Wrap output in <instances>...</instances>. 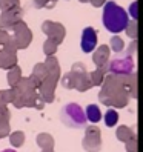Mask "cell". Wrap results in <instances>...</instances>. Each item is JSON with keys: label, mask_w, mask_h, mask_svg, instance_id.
Returning a JSON list of instances; mask_svg holds the SVG:
<instances>
[{"label": "cell", "mask_w": 143, "mask_h": 152, "mask_svg": "<svg viewBox=\"0 0 143 152\" xmlns=\"http://www.w3.org/2000/svg\"><path fill=\"white\" fill-rule=\"evenodd\" d=\"M136 52H137V40H132V42L129 43V46H128V56L132 57Z\"/></svg>", "instance_id": "cell-34"}, {"label": "cell", "mask_w": 143, "mask_h": 152, "mask_svg": "<svg viewBox=\"0 0 143 152\" xmlns=\"http://www.w3.org/2000/svg\"><path fill=\"white\" fill-rule=\"evenodd\" d=\"M17 66V49L14 46H0V69L10 71Z\"/></svg>", "instance_id": "cell-11"}, {"label": "cell", "mask_w": 143, "mask_h": 152, "mask_svg": "<svg viewBox=\"0 0 143 152\" xmlns=\"http://www.w3.org/2000/svg\"><path fill=\"white\" fill-rule=\"evenodd\" d=\"M62 85H63L65 89H74V78L71 72H66L63 77H62Z\"/></svg>", "instance_id": "cell-32"}, {"label": "cell", "mask_w": 143, "mask_h": 152, "mask_svg": "<svg viewBox=\"0 0 143 152\" xmlns=\"http://www.w3.org/2000/svg\"><path fill=\"white\" fill-rule=\"evenodd\" d=\"M71 74H73V78H74V89H77L78 92H86L89 91L92 86H91V82H89V72L86 71V66L83 63H74L71 66Z\"/></svg>", "instance_id": "cell-4"}, {"label": "cell", "mask_w": 143, "mask_h": 152, "mask_svg": "<svg viewBox=\"0 0 143 152\" xmlns=\"http://www.w3.org/2000/svg\"><path fill=\"white\" fill-rule=\"evenodd\" d=\"M115 137H117L119 141H123V143H126L132 138H136V134H134V131L128 126H119L117 131H115Z\"/></svg>", "instance_id": "cell-21"}, {"label": "cell", "mask_w": 143, "mask_h": 152, "mask_svg": "<svg viewBox=\"0 0 143 152\" xmlns=\"http://www.w3.org/2000/svg\"><path fill=\"white\" fill-rule=\"evenodd\" d=\"M125 149H126V152H137V138H132L129 141L125 143Z\"/></svg>", "instance_id": "cell-33"}, {"label": "cell", "mask_w": 143, "mask_h": 152, "mask_svg": "<svg viewBox=\"0 0 143 152\" xmlns=\"http://www.w3.org/2000/svg\"><path fill=\"white\" fill-rule=\"evenodd\" d=\"M125 31H126V35L129 39L136 40L137 39V34H139V25H137V20H131L128 22L126 28H125Z\"/></svg>", "instance_id": "cell-27"}, {"label": "cell", "mask_w": 143, "mask_h": 152, "mask_svg": "<svg viewBox=\"0 0 143 152\" xmlns=\"http://www.w3.org/2000/svg\"><path fill=\"white\" fill-rule=\"evenodd\" d=\"M60 120L62 123L68 128L73 129H82L86 128V115L85 111L82 109V106L77 103H68L62 108L60 112Z\"/></svg>", "instance_id": "cell-2"}, {"label": "cell", "mask_w": 143, "mask_h": 152, "mask_svg": "<svg viewBox=\"0 0 143 152\" xmlns=\"http://www.w3.org/2000/svg\"><path fill=\"white\" fill-rule=\"evenodd\" d=\"M82 146L86 152H100L102 149V134L100 129L91 124L85 128V137L82 141Z\"/></svg>", "instance_id": "cell-5"}, {"label": "cell", "mask_w": 143, "mask_h": 152, "mask_svg": "<svg viewBox=\"0 0 143 152\" xmlns=\"http://www.w3.org/2000/svg\"><path fill=\"white\" fill-rule=\"evenodd\" d=\"M22 69L20 66L17 65L14 68H11L10 71H8V74H6V80H8V85H10V88H14L17 86V83L20 82V78H22Z\"/></svg>", "instance_id": "cell-20"}, {"label": "cell", "mask_w": 143, "mask_h": 152, "mask_svg": "<svg viewBox=\"0 0 143 152\" xmlns=\"http://www.w3.org/2000/svg\"><path fill=\"white\" fill-rule=\"evenodd\" d=\"M23 14L25 11L22 6L12 8V10H8V11H2V14H0V29L10 32L14 28V25L23 19Z\"/></svg>", "instance_id": "cell-7"}, {"label": "cell", "mask_w": 143, "mask_h": 152, "mask_svg": "<svg viewBox=\"0 0 143 152\" xmlns=\"http://www.w3.org/2000/svg\"><path fill=\"white\" fill-rule=\"evenodd\" d=\"M32 2H34V8H37V10H42V8L52 10L59 0H32Z\"/></svg>", "instance_id": "cell-29"}, {"label": "cell", "mask_w": 143, "mask_h": 152, "mask_svg": "<svg viewBox=\"0 0 143 152\" xmlns=\"http://www.w3.org/2000/svg\"><path fill=\"white\" fill-rule=\"evenodd\" d=\"M108 74V65L103 68H97L95 71L89 72V82H91V86H102L105 75Z\"/></svg>", "instance_id": "cell-16"}, {"label": "cell", "mask_w": 143, "mask_h": 152, "mask_svg": "<svg viewBox=\"0 0 143 152\" xmlns=\"http://www.w3.org/2000/svg\"><path fill=\"white\" fill-rule=\"evenodd\" d=\"M89 3H91L94 8H102L106 2H108V0H88Z\"/></svg>", "instance_id": "cell-36"}, {"label": "cell", "mask_w": 143, "mask_h": 152, "mask_svg": "<svg viewBox=\"0 0 143 152\" xmlns=\"http://www.w3.org/2000/svg\"><path fill=\"white\" fill-rule=\"evenodd\" d=\"M10 143L12 148H20L25 143V132L23 131H15L12 134H10Z\"/></svg>", "instance_id": "cell-23"}, {"label": "cell", "mask_w": 143, "mask_h": 152, "mask_svg": "<svg viewBox=\"0 0 143 152\" xmlns=\"http://www.w3.org/2000/svg\"><path fill=\"white\" fill-rule=\"evenodd\" d=\"M85 115H86V120L91 123H99L102 120V111L97 104H89L85 111Z\"/></svg>", "instance_id": "cell-19"}, {"label": "cell", "mask_w": 143, "mask_h": 152, "mask_svg": "<svg viewBox=\"0 0 143 152\" xmlns=\"http://www.w3.org/2000/svg\"><path fill=\"white\" fill-rule=\"evenodd\" d=\"M78 2H82V3H86V2H88V0H78Z\"/></svg>", "instance_id": "cell-39"}, {"label": "cell", "mask_w": 143, "mask_h": 152, "mask_svg": "<svg viewBox=\"0 0 143 152\" xmlns=\"http://www.w3.org/2000/svg\"><path fill=\"white\" fill-rule=\"evenodd\" d=\"M134 60L132 57H117L111 61H108V74L114 75H129L134 72Z\"/></svg>", "instance_id": "cell-6"}, {"label": "cell", "mask_w": 143, "mask_h": 152, "mask_svg": "<svg viewBox=\"0 0 143 152\" xmlns=\"http://www.w3.org/2000/svg\"><path fill=\"white\" fill-rule=\"evenodd\" d=\"M99 100L102 104L105 106H109L112 109H120V108H125V106H128L129 103V95L128 92L125 91V89H120V91L114 92L111 95H103V94H99Z\"/></svg>", "instance_id": "cell-8"}, {"label": "cell", "mask_w": 143, "mask_h": 152, "mask_svg": "<svg viewBox=\"0 0 143 152\" xmlns=\"http://www.w3.org/2000/svg\"><path fill=\"white\" fill-rule=\"evenodd\" d=\"M10 132H11V124H10V120L0 115V138L8 137V135H10Z\"/></svg>", "instance_id": "cell-28"}, {"label": "cell", "mask_w": 143, "mask_h": 152, "mask_svg": "<svg viewBox=\"0 0 143 152\" xmlns=\"http://www.w3.org/2000/svg\"><path fill=\"white\" fill-rule=\"evenodd\" d=\"M103 118H105V124H106V126H108V128H114L115 124L119 123V112L111 108V109L106 111Z\"/></svg>", "instance_id": "cell-22"}, {"label": "cell", "mask_w": 143, "mask_h": 152, "mask_svg": "<svg viewBox=\"0 0 143 152\" xmlns=\"http://www.w3.org/2000/svg\"><path fill=\"white\" fill-rule=\"evenodd\" d=\"M35 141H37L40 149H54V138L48 132H40L37 138H35Z\"/></svg>", "instance_id": "cell-18"}, {"label": "cell", "mask_w": 143, "mask_h": 152, "mask_svg": "<svg viewBox=\"0 0 143 152\" xmlns=\"http://www.w3.org/2000/svg\"><path fill=\"white\" fill-rule=\"evenodd\" d=\"M45 68L48 71V77L54 78V80H60V75H62V71H60V65H59V60L57 57L51 56V57H46L45 60Z\"/></svg>", "instance_id": "cell-15"}, {"label": "cell", "mask_w": 143, "mask_h": 152, "mask_svg": "<svg viewBox=\"0 0 143 152\" xmlns=\"http://www.w3.org/2000/svg\"><path fill=\"white\" fill-rule=\"evenodd\" d=\"M56 86H57V80L51 78V77H46L39 85L37 92L45 103H52L56 100Z\"/></svg>", "instance_id": "cell-10"}, {"label": "cell", "mask_w": 143, "mask_h": 152, "mask_svg": "<svg viewBox=\"0 0 143 152\" xmlns=\"http://www.w3.org/2000/svg\"><path fill=\"white\" fill-rule=\"evenodd\" d=\"M0 46H14V48H15L11 34L6 32V31H3V29H0Z\"/></svg>", "instance_id": "cell-30"}, {"label": "cell", "mask_w": 143, "mask_h": 152, "mask_svg": "<svg viewBox=\"0 0 143 152\" xmlns=\"http://www.w3.org/2000/svg\"><path fill=\"white\" fill-rule=\"evenodd\" d=\"M122 85L131 98H137V75H136V72H132L129 75H122Z\"/></svg>", "instance_id": "cell-14"}, {"label": "cell", "mask_w": 143, "mask_h": 152, "mask_svg": "<svg viewBox=\"0 0 143 152\" xmlns=\"http://www.w3.org/2000/svg\"><path fill=\"white\" fill-rule=\"evenodd\" d=\"M102 20H103L105 28L109 32L119 34V32L125 31V28H126V25L129 22V17H128V12L115 2H106L103 5Z\"/></svg>", "instance_id": "cell-1"}, {"label": "cell", "mask_w": 143, "mask_h": 152, "mask_svg": "<svg viewBox=\"0 0 143 152\" xmlns=\"http://www.w3.org/2000/svg\"><path fill=\"white\" fill-rule=\"evenodd\" d=\"M2 152H15L14 149H5V151H2Z\"/></svg>", "instance_id": "cell-38"}, {"label": "cell", "mask_w": 143, "mask_h": 152, "mask_svg": "<svg viewBox=\"0 0 143 152\" xmlns=\"http://www.w3.org/2000/svg\"><path fill=\"white\" fill-rule=\"evenodd\" d=\"M46 77H48V71H46V68H45V63H37L34 66L32 74H31V78L34 80V83L39 86Z\"/></svg>", "instance_id": "cell-17"}, {"label": "cell", "mask_w": 143, "mask_h": 152, "mask_svg": "<svg viewBox=\"0 0 143 152\" xmlns=\"http://www.w3.org/2000/svg\"><path fill=\"white\" fill-rule=\"evenodd\" d=\"M11 37H12V42L15 45V49H26L31 45L32 42V32L31 29L28 28V25H26L23 20H20L19 23L14 25V28L11 29Z\"/></svg>", "instance_id": "cell-3"}, {"label": "cell", "mask_w": 143, "mask_h": 152, "mask_svg": "<svg viewBox=\"0 0 143 152\" xmlns=\"http://www.w3.org/2000/svg\"><path fill=\"white\" fill-rule=\"evenodd\" d=\"M42 31L48 35V39L56 42L57 45H60L62 42H63L65 35H66L65 26L62 23H59V22H52V20H45L42 23Z\"/></svg>", "instance_id": "cell-9"}, {"label": "cell", "mask_w": 143, "mask_h": 152, "mask_svg": "<svg viewBox=\"0 0 143 152\" xmlns=\"http://www.w3.org/2000/svg\"><path fill=\"white\" fill-rule=\"evenodd\" d=\"M17 6H20V0H0V10L2 11L12 10Z\"/></svg>", "instance_id": "cell-31"}, {"label": "cell", "mask_w": 143, "mask_h": 152, "mask_svg": "<svg viewBox=\"0 0 143 152\" xmlns=\"http://www.w3.org/2000/svg\"><path fill=\"white\" fill-rule=\"evenodd\" d=\"M42 152H54V149H42Z\"/></svg>", "instance_id": "cell-37"}, {"label": "cell", "mask_w": 143, "mask_h": 152, "mask_svg": "<svg viewBox=\"0 0 143 152\" xmlns=\"http://www.w3.org/2000/svg\"><path fill=\"white\" fill-rule=\"evenodd\" d=\"M137 6H139L137 2H132V5L129 6V12L132 15V20H137Z\"/></svg>", "instance_id": "cell-35"}, {"label": "cell", "mask_w": 143, "mask_h": 152, "mask_svg": "<svg viewBox=\"0 0 143 152\" xmlns=\"http://www.w3.org/2000/svg\"><path fill=\"white\" fill-rule=\"evenodd\" d=\"M57 48H59V45L56 42H52L51 39H46L45 43H43V52H45V56H46V57L54 56L57 52Z\"/></svg>", "instance_id": "cell-26"}, {"label": "cell", "mask_w": 143, "mask_h": 152, "mask_svg": "<svg viewBox=\"0 0 143 152\" xmlns=\"http://www.w3.org/2000/svg\"><path fill=\"white\" fill-rule=\"evenodd\" d=\"M12 98H14L12 88L0 89V108H3V106H8L10 103H12Z\"/></svg>", "instance_id": "cell-24"}, {"label": "cell", "mask_w": 143, "mask_h": 152, "mask_svg": "<svg viewBox=\"0 0 143 152\" xmlns=\"http://www.w3.org/2000/svg\"><path fill=\"white\" fill-rule=\"evenodd\" d=\"M109 54H111L109 46H106V45H102V46H99V48L94 51V54H92L94 65H95L97 68L106 66V65H108V61H109Z\"/></svg>", "instance_id": "cell-13"}, {"label": "cell", "mask_w": 143, "mask_h": 152, "mask_svg": "<svg viewBox=\"0 0 143 152\" xmlns=\"http://www.w3.org/2000/svg\"><path fill=\"white\" fill-rule=\"evenodd\" d=\"M80 46H82L83 52H92L97 46V31L91 26L83 29L82 32V40H80Z\"/></svg>", "instance_id": "cell-12"}, {"label": "cell", "mask_w": 143, "mask_h": 152, "mask_svg": "<svg viewBox=\"0 0 143 152\" xmlns=\"http://www.w3.org/2000/svg\"><path fill=\"white\" fill-rule=\"evenodd\" d=\"M123 48H125V42H123V39L119 37V35H112V37H111V42H109V49L119 54V52L123 51Z\"/></svg>", "instance_id": "cell-25"}]
</instances>
